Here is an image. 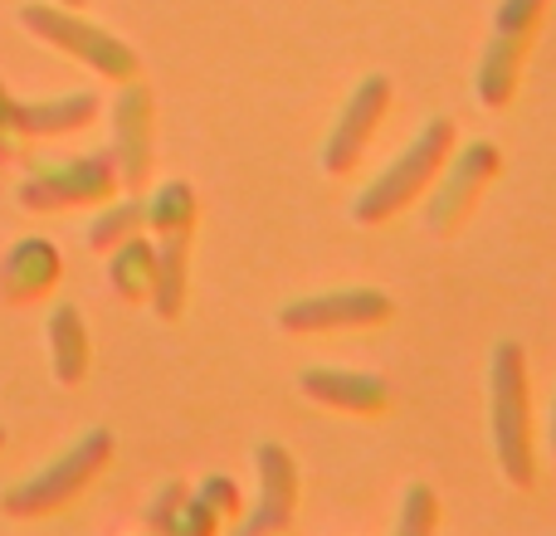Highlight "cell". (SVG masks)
Returning a JSON list of instances; mask_svg holds the SVG:
<instances>
[{"label": "cell", "mask_w": 556, "mask_h": 536, "mask_svg": "<svg viewBox=\"0 0 556 536\" xmlns=\"http://www.w3.org/2000/svg\"><path fill=\"white\" fill-rule=\"evenodd\" d=\"M113 288L123 297H147L152 293V283H156V250L147 240H123L117 244V254H113Z\"/></svg>", "instance_id": "cell-15"}, {"label": "cell", "mask_w": 556, "mask_h": 536, "mask_svg": "<svg viewBox=\"0 0 556 536\" xmlns=\"http://www.w3.org/2000/svg\"><path fill=\"white\" fill-rule=\"evenodd\" d=\"M195 498H205L215 512H235V508H240V488H235V478H225V473H215V478H205Z\"/></svg>", "instance_id": "cell-21"}, {"label": "cell", "mask_w": 556, "mask_h": 536, "mask_svg": "<svg viewBox=\"0 0 556 536\" xmlns=\"http://www.w3.org/2000/svg\"><path fill=\"white\" fill-rule=\"evenodd\" d=\"M528 44H532L528 35H498V29L489 35V44H483V54H479V68H473V93H479L483 107H508L513 103Z\"/></svg>", "instance_id": "cell-12"}, {"label": "cell", "mask_w": 556, "mask_h": 536, "mask_svg": "<svg viewBox=\"0 0 556 536\" xmlns=\"http://www.w3.org/2000/svg\"><path fill=\"white\" fill-rule=\"evenodd\" d=\"M15 273H25V278H29L25 293H39V288L54 283V273H59V254L49 250L45 240H25V244H15V250H10V259H5V278H15Z\"/></svg>", "instance_id": "cell-16"}, {"label": "cell", "mask_w": 556, "mask_h": 536, "mask_svg": "<svg viewBox=\"0 0 556 536\" xmlns=\"http://www.w3.org/2000/svg\"><path fill=\"white\" fill-rule=\"evenodd\" d=\"M254 473H260V502L244 518V536H264V532H288L298 512V463L283 444L264 439L254 449Z\"/></svg>", "instance_id": "cell-9"}, {"label": "cell", "mask_w": 556, "mask_h": 536, "mask_svg": "<svg viewBox=\"0 0 556 536\" xmlns=\"http://www.w3.org/2000/svg\"><path fill=\"white\" fill-rule=\"evenodd\" d=\"M113 162L123 186H142L152 176V93L127 78L113 103Z\"/></svg>", "instance_id": "cell-10"}, {"label": "cell", "mask_w": 556, "mask_h": 536, "mask_svg": "<svg viewBox=\"0 0 556 536\" xmlns=\"http://www.w3.org/2000/svg\"><path fill=\"white\" fill-rule=\"evenodd\" d=\"M0 444H5V430H0Z\"/></svg>", "instance_id": "cell-24"}, {"label": "cell", "mask_w": 556, "mask_h": 536, "mask_svg": "<svg viewBox=\"0 0 556 536\" xmlns=\"http://www.w3.org/2000/svg\"><path fill=\"white\" fill-rule=\"evenodd\" d=\"M186 508V488L181 483H166L162 493H156V508L147 512V522H152V527H162V532H172L176 527V512Z\"/></svg>", "instance_id": "cell-20"}, {"label": "cell", "mask_w": 556, "mask_h": 536, "mask_svg": "<svg viewBox=\"0 0 556 536\" xmlns=\"http://www.w3.org/2000/svg\"><path fill=\"white\" fill-rule=\"evenodd\" d=\"M547 444H552V454H556V395H552V414H547Z\"/></svg>", "instance_id": "cell-22"}, {"label": "cell", "mask_w": 556, "mask_h": 536, "mask_svg": "<svg viewBox=\"0 0 556 536\" xmlns=\"http://www.w3.org/2000/svg\"><path fill=\"white\" fill-rule=\"evenodd\" d=\"M49 356H54V375L59 385H78L88 371V327L84 312L68 303H59L49 312Z\"/></svg>", "instance_id": "cell-13"}, {"label": "cell", "mask_w": 556, "mask_h": 536, "mask_svg": "<svg viewBox=\"0 0 556 536\" xmlns=\"http://www.w3.org/2000/svg\"><path fill=\"white\" fill-rule=\"evenodd\" d=\"M298 391L307 400L327 405V410H346V414H381L391 410V385L371 371H342V366H307L298 375Z\"/></svg>", "instance_id": "cell-11"}, {"label": "cell", "mask_w": 556, "mask_h": 536, "mask_svg": "<svg viewBox=\"0 0 556 536\" xmlns=\"http://www.w3.org/2000/svg\"><path fill=\"white\" fill-rule=\"evenodd\" d=\"M450 152H454V123H450V117H430V123L410 137V146H405V152L395 156V162L386 166L371 186H362V195L352 201V220L356 225L395 220V215H401L415 195L434 186V176L444 171Z\"/></svg>", "instance_id": "cell-2"}, {"label": "cell", "mask_w": 556, "mask_h": 536, "mask_svg": "<svg viewBox=\"0 0 556 536\" xmlns=\"http://www.w3.org/2000/svg\"><path fill=\"white\" fill-rule=\"evenodd\" d=\"M59 5H74V10H84V5H88V0H59Z\"/></svg>", "instance_id": "cell-23"}, {"label": "cell", "mask_w": 556, "mask_h": 536, "mask_svg": "<svg viewBox=\"0 0 556 536\" xmlns=\"http://www.w3.org/2000/svg\"><path fill=\"white\" fill-rule=\"evenodd\" d=\"M93 107H98L93 93H64L49 98V103H10V117L25 132H68V127H84L93 117Z\"/></svg>", "instance_id": "cell-14"}, {"label": "cell", "mask_w": 556, "mask_h": 536, "mask_svg": "<svg viewBox=\"0 0 556 536\" xmlns=\"http://www.w3.org/2000/svg\"><path fill=\"white\" fill-rule=\"evenodd\" d=\"M542 10H547V0H503V5L493 10V29H498V35H528L532 39Z\"/></svg>", "instance_id": "cell-19"}, {"label": "cell", "mask_w": 556, "mask_h": 536, "mask_svg": "<svg viewBox=\"0 0 556 536\" xmlns=\"http://www.w3.org/2000/svg\"><path fill=\"white\" fill-rule=\"evenodd\" d=\"M147 225L156 230V283L152 303L156 317H181L186 307V254H191L195 230V195L186 181H166L162 191L147 201Z\"/></svg>", "instance_id": "cell-3"}, {"label": "cell", "mask_w": 556, "mask_h": 536, "mask_svg": "<svg viewBox=\"0 0 556 536\" xmlns=\"http://www.w3.org/2000/svg\"><path fill=\"white\" fill-rule=\"evenodd\" d=\"M108 459H113V434H108V430H88L84 439H74L64 454H54V459H49L39 473L20 478L15 488L5 493V512H15V518H35V512L64 508L74 493H84L88 483L103 473Z\"/></svg>", "instance_id": "cell-4"}, {"label": "cell", "mask_w": 556, "mask_h": 536, "mask_svg": "<svg viewBox=\"0 0 556 536\" xmlns=\"http://www.w3.org/2000/svg\"><path fill=\"white\" fill-rule=\"evenodd\" d=\"M386 107H391V78H386V74H366L362 84L346 93L342 113H337V123L327 127V137H323V152H317V162H323L327 176L356 171L366 142H371L376 127H381Z\"/></svg>", "instance_id": "cell-7"}, {"label": "cell", "mask_w": 556, "mask_h": 536, "mask_svg": "<svg viewBox=\"0 0 556 536\" xmlns=\"http://www.w3.org/2000/svg\"><path fill=\"white\" fill-rule=\"evenodd\" d=\"M391 297L381 288H327L278 307L283 332H337V327H376L391 317Z\"/></svg>", "instance_id": "cell-8"}, {"label": "cell", "mask_w": 556, "mask_h": 536, "mask_svg": "<svg viewBox=\"0 0 556 536\" xmlns=\"http://www.w3.org/2000/svg\"><path fill=\"white\" fill-rule=\"evenodd\" d=\"M498 146L493 142H469L459 146V152L444 162V171L434 176L430 186V205H425V230L430 234H454L464 220H469V210L479 205L483 186L498 176Z\"/></svg>", "instance_id": "cell-6"}, {"label": "cell", "mask_w": 556, "mask_h": 536, "mask_svg": "<svg viewBox=\"0 0 556 536\" xmlns=\"http://www.w3.org/2000/svg\"><path fill=\"white\" fill-rule=\"evenodd\" d=\"M440 527V498L430 483H405L401 493V512H395V532L401 536H425Z\"/></svg>", "instance_id": "cell-17"}, {"label": "cell", "mask_w": 556, "mask_h": 536, "mask_svg": "<svg viewBox=\"0 0 556 536\" xmlns=\"http://www.w3.org/2000/svg\"><path fill=\"white\" fill-rule=\"evenodd\" d=\"M147 220V205H117V210H108V215H98L93 220V230H88V244L93 250H108V244H123V240H132L137 234V225Z\"/></svg>", "instance_id": "cell-18"}, {"label": "cell", "mask_w": 556, "mask_h": 536, "mask_svg": "<svg viewBox=\"0 0 556 536\" xmlns=\"http://www.w3.org/2000/svg\"><path fill=\"white\" fill-rule=\"evenodd\" d=\"M489 414H493V449L498 469L513 488L538 483L532 463V391H528V356L518 342H498L489 356Z\"/></svg>", "instance_id": "cell-1"}, {"label": "cell", "mask_w": 556, "mask_h": 536, "mask_svg": "<svg viewBox=\"0 0 556 536\" xmlns=\"http://www.w3.org/2000/svg\"><path fill=\"white\" fill-rule=\"evenodd\" d=\"M20 20H25L29 35H39L45 44L64 49V54H74V59H84L88 68H98V74L123 78V84L137 78L132 44H123L113 29L84 20L74 5H59V0H49V5H20Z\"/></svg>", "instance_id": "cell-5"}]
</instances>
